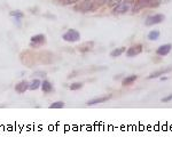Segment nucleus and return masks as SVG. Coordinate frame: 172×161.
Masks as SVG:
<instances>
[{"instance_id":"nucleus-3","label":"nucleus","mask_w":172,"mask_h":161,"mask_svg":"<svg viewBox=\"0 0 172 161\" xmlns=\"http://www.w3.org/2000/svg\"><path fill=\"white\" fill-rule=\"evenodd\" d=\"M164 20H165V16L158 13V14H154V15L148 16L146 18V21H145V24H146V26H153L155 25V24L162 23Z\"/></svg>"},{"instance_id":"nucleus-15","label":"nucleus","mask_w":172,"mask_h":161,"mask_svg":"<svg viewBox=\"0 0 172 161\" xmlns=\"http://www.w3.org/2000/svg\"><path fill=\"white\" fill-rule=\"evenodd\" d=\"M160 36H161V33H160L158 30H153V31H149L148 36H147V39L149 41H156L157 39L160 38Z\"/></svg>"},{"instance_id":"nucleus-12","label":"nucleus","mask_w":172,"mask_h":161,"mask_svg":"<svg viewBox=\"0 0 172 161\" xmlns=\"http://www.w3.org/2000/svg\"><path fill=\"white\" fill-rule=\"evenodd\" d=\"M29 85H30V83H28L26 81H21V82H19L15 86V90L20 94L25 93L26 90L29 89Z\"/></svg>"},{"instance_id":"nucleus-27","label":"nucleus","mask_w":172,"mask_h":161,"mask_svg":"<svg viewBox=\"0 0 172 161\" xmlns=\"http://www.w3.org/2000/svg\"><path fill=\"white\" fill-rule=\"evenodd\" d=\"M63 1H64V0H63Z\"/></svg>"},{"instance_id":"nucleus-24","label":"nucleus","mask_w":172,"mask_h":161,"mask_svg":"<svg viewBox=\"0 0 172 161\" xmlns=\"http://www.w3.org/2000/svg\"><path fill=\"white\" fill-rule=\"evenodd\" d=\"M33 77H42V78H45V77H46V72H35L33 73Z\"/></svg>"},{"instance_id":"nucleus-26","label":"nucleus","mask_w":172,"mask_h":161,"mask_svg":"<svg viewBox=\"0 0 172 161\" xmlns=\"http://www.w3.org/2000/svg\"><path fill=\"white\" fill-rule=\"evenodd\" d=\"M167 77H163V76L161 77V80H162V81H164V80H167Z\"/></svg>"},{"instance_id":"nucleus-11","label":"nucleus","mask_w":172,"mask_h":161,"mask_svg":"<svg viewBox=\"0 0 172 161\" xmlns=\"http://www.w3.org/2000/svg\"><path fill=\"white\" fill-rule=\"evenodd\" d=\"M150 1L151 0H137L136 6H134L133 11H140V9H142V8H145V7H149Z\"/></svg>"},{"instance_id":"nucleus-14","label":"nucleus","mask_w":172,"mask_h":161,"mask_svg":"<svg viewBox=\"0 0 172 161\" xmlns=\"http://www.w3.org/2000/svg\"><path fill=\"white\" fill-rule=\"evenodd\" d=\"M126 52V48L125 47H118V48H115V49H113L111 50V53H110V56L111 57H118V56H120L122 54H124V53Z\"/></svg>"},{"instance_id":"nucleus-18","label":"nucleus","mask_w":172,"mask_h":161,"mask_svg":"<svg viewBox=\"0 0 172 161\" xmlns=\"http://www.w3.org/2000/svg\"><path fill=\"white\" fill-rule=\"evenodd\" d=\"M83 87V83L82 82H73L70 85V90H79V89H82Z\"/></svg>"},{"instance_id":"nucleus-20","label":"nucleus","mask_w":172,"mask_h":161,"mask_svg":"<svg viewBox=\"0 0 172 161\" xmlns=\"http://www.w3.org/2000/svg\"><path fill=\"white\" fill-rule=\"evenodd\" d=\"M122 2V0H109L107 4H108V6H110V7H116V6L118 5V4H120Z\"/></svg>"},{"instance_id":"nucleus-21","label":"nucleus","mask_w":172,"mask_h":161,"mask_svg":"<svg viewBox=\"0 0 172 161\" xmlns=\"http://www.w3.org/2000/svg\"><path fill=\"white\" fill-rule=\"evenodd\" d=\"M161 4V0H151L150 4H149V7L153 8V7H158Z\"/></svg>"},{"instance_id":"nucleus-9","label":"nucleus","mask_w":172,"mask_h":161,"mask_svg":"<svg viewBox=\"0 0 172 161\" xmlns=\"http://www.w3.org/2000/svg\"><path fill=\"white\" fill-rule=\"evenodd\" d=\"M46 42V38L42 34H37L31 38V46L32 47H38L40 45H44Z\"/></svg>"},{"instance_id":"nucleus-8","label":"nucleus","mask_w":172,"mask_h":161,"mask_svg":"<svg viewBox=\"0 0 172 161\" xmlns=\"http://www.w3.org/2000/svg\"><path fill=\"white\" fill-rule=\"evenodd\" d=\"M171 71H172V66H167V68H165V69H161V70H157V71H155V72H151L150 74L147 77V79L160 78V77H162L163 74L171 72Z\"/></svg>"},{"instance_id":"nucleus-1","label":"nucleus","mask_w":172,"mask_h":161,"mask_svg":"<svg viewBox=\"0 0 172 161\" xmlns=\"http://www.w3.org/2000/svg\"><path fill=\"white\" fill-rule=\"evenodd\" d=\"M133 4V0H124V1H122L120 4L116 6L114 8V13L115 15H120V14H125L126 11H130L131 6Z\"/></svg>"},{"instance_id":"nucleus-22","label":"nucleus","mask_w":172,"mask_h":161,"mask_svg":"<svg viewBox=\"0 0 172 161\" xmlns=\"http://www.w3.org/2000/svg\"><path fill=\"white\" fill-rule=\"evenodd\" d=\"M163 103H169V102H171L172 101V93L169 94L167 96H165V97H163V98L161 99Z\"/></svg>"},{"instance_id":"nucleus-7","label":"nucleus","mask_w":172,"mask_h":161,"mask_svg":"<svg viewBox=\"0 0 172 161\" xmlns=\"http://www.w3.org/2000/svg\"><path fill=\"white\" fill-rule=\"evenodd\" d=\"M172 50V45L171 43H165V45H162L156 49V54L158 56H167V54H170V52Z\"/></svg>"},{"instance_id":"nucleus-25","label":"nucleus","mask_w":172,"mask_h":161,"mask_svg":"<svg viewBox=\"0 0 172 161\" xmlns=\"http://www.w3.org/2000/svg\"><path fill=\"white\" fill-rule=\"evenodd\" d=\"M80 0H64V5H71V4H76Z\"/></svg>"},{"instance_id":"nucleus-16","label":"nucleus","mask_w":172,"mask_h":161,"mask_svg":"<svg viewBox=\"0 0 172 161\" xmlns=\"http://www.w3.org/2000/svg\"><path fill=\"white\" fill-rule=\"evenodd\" d=\"M42 89L44 93L48 94V93H52L54 88H53L52 83L49 82V81H47V80H45L44 82H42Z\"/></svg>"},{"instance_id":"nucleus-19","label":"nucleus","mask_w":172,"mask_h":161,"mask_svg":"<svg viewBox=\"0 0 172 161\" xmlns=\"http://www.w3.org/2000/svg\"><path fill=\"white\" fill-rule=\"evenodd\" d=\"M49 108L51 109H62V108H64V103L63 102H54L49 105Z\"/></svg>"},{"instance_id":"nucleus-2","label":"nucleus","mask_w":172,"mask_h":161,"mask_svg":"<svg viewBox=\"0 0 172 161\" xmlns=\"http://www.w3.org/2000/svg\"><path fill=\"white\" fill-rule=\"evenodd\" d=\"M62 39L67 42H76L80 40V33L75 29H69L62 36Z\"/></svg>"},{"instance_id":"nucleus-23","label":"nucleus","mask_w":172,"mask_h":161,"mask_svg":"<svg viewBox=\"0 0 172 161\" xmlns=\"http://www.w3.org/2000/svg\"><path fill=\"white\" fill-rule=\"evenodd\" d=\"M11 15L15 16V17H23V13L20 11H12Z\"/></svg>"},{"instance_id":"nucleus-17","label":"nucleus","mask_w":172,"mask_h":161,"mask_svg":"<svg viewBox=\"0 0 172 161\" xmlns=\"http://www.w3.org/2000/svg\"><path fill=\"white\" fill-rule=\"evenodd\" d=\"M39 87H42V82H40V80H38V79L33 80V81L29 85V89H31V90H36V89H38Z\"/></svg>"},{"instance_id":"nucleus-5","label":"nucleus","mask_w":172,"mask_h":161,"mask_svg":"<svg viewBox=\"0 0 172 161\" xmlns=\"http://www.w3.org/2000/svg\"><path fill=\"white\" fill-rule=\"evenodd\" d=\"M142 49H143V47L141 43L133 45V46H131L130 48L126 49V56L127 57H136L137 55H139L142 52Z\"/></svg>"},{"instance_id":"nucleus-10","label":"nucleus","mask_w":172,"mask_h":161,"mask_svg":"<svg viewBox=\"0 0 172 161\" xmlns=\"http://www.w3.org/2000/svg\"><path fill=\"white\" fill-rule=\"evenodd\" d=\"M138 79V76L136 74H132V76H129V77H125V78L122 80V86L123 87H127V86H131L132 83H134Z\"/></svg>"},{"instance_id":"nucleus-13","label":"nucleus","mask_w":172,"mask_h":161,"mask_svg":"<svg viewBox=\"0 0 172 161\" xmlns=\"http://www.w3.org/2000/svg\"><path fill=\"white\" fill-rule=\"evenodd\" d=\"M94 46V42L93 41H87V42H84L82 46H79V52L80 53H86L92 50V48Z\"/></svg>"},{"instance_id":"nucleus-6","label":"nucleus","mask_w":172,"mask_h":161,"mask_svg":"<svg viewBox=\"0 0 172 161\" xmlns=\"http://www.w3.org/2000/svg\"><path fill=\"white\" fill-rule=\"evenodd\" d=\"M110 98H111V95L108 94V95H104V96H101V97H95V98L93 99H89L86 104H87L89 106H92V105H95V104L106 103V102H108Z\"/></svg>"},{"instance_id":"nucleus-4","label":"nucleus","mask_w":172,"mask_h":161,"mask_svg":"<svg viewBox=\"0 0 172 161\" xmlns=\"http://www.w3.org/2000/svg\"><path fill=\"white\" fill-rule=\"evenodd\" d=\"M94 8H95V7H94V2L92 0H84V1H82L75 9L82 11V13H87V11H94Z\"/></svg>"}]
</instances>
